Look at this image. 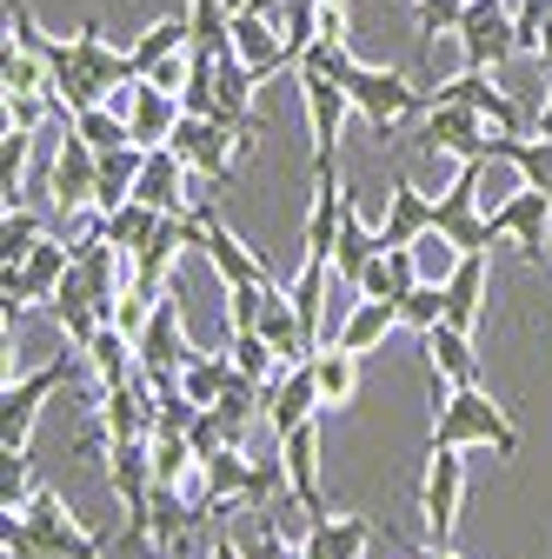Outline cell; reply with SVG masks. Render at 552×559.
<instances>
[{
    "instance_id": "cell-1",
    "label": "cell",
    "mask_w": 552,
    "mask_h": 559,
    "mask_svg": "<svg viewBox=\"0 0 552 559\" xmlns=\"http://www.w3.org/2000/svg\"><path fill=\"white\" fill-rule=\"evenodd\" d=\"M0 539H8V559H107L100 539L74 520V507H60L53 486H34V500L8 513Z\"/></svg>"
},
{
    "instance_id": "cell-2",
    "label": "cell",
    "mask_w": 552,
    "mask_h": 559,
    "mask_svg": "<svg viewBox=\"0 0 552 559\" xmlns=\"http://www.w3.org/2000/svg\"><path fill=\"white\" fill-rule=\"evenodd\" d=\"M433 447H493L500 460L519 453V427L487 386H446L433 380Z\"/></svg>"
},
{
    "instance_id": "cell-3",
    "label": "cell",
    "mask_w": 552,
    "mask_h": 559,
    "mask_svg": "<svg viewBox=\"0 0 552 559\" xmlns=\"http://www.w3.org/2000/svg\"><path fill=\"white\" fill-rule=\"evenodd\" d=\"M200 479H206V507H227V500H240V507H273L287 493V466H280V453L273 460H247L240 447H220L214 460L200 466Z\"/></svg>"
},
{
    "instance_id": "cell-4",
    "label": "cell",
    "mask_w": 552,
    "mask_h": 559,
    "mask_svg": "<svg viewBox=\"0 0 552 559\" xmlns=\"http://www.w3.org/2000/svg\"><path fill=\"white\" fill-rule=\"evenodd\" d=\"M74 354H81V346H74ZM74 354H60V360H47V367H34V373L0 386V453H27V433H34L40 406L74 380Z\"/></svg>"
},
{
    "instance_id": "cell-5",
    "label": "cell",
    "mask_w": 552,
    "mask_h": 559,
    "mask_svg": "<svg viewBox=\"0 0 552 559\" xmlns=\"http://www.w3.org/2000/svg\"><path fill=\"white\" fill-rule=\"evenodd\" d=\"M347 94H353V114H360L380 140H386L406 114H420V107H427V94L412 87L406 74H393V67H367V60L347 74Z\"/></svg>"
},
{
    "instance_id": "cell-6",
    "label": "cell",
    "mask_w": 552,
    "mask_h": 559,
    "mask_svg": "<svg viewBox=\"0 0 552 559\" xmlns=\"http://www.w3.org/2000/svg\"><path fill=\"white\" fill-rule=\"evenodd\" d=\"M459 53L466 67H506L519 53V27H513V0H466L459 14Z\"/></svg>"
},
{
    "instance_id": "cell-7",
    "label": "cell",
    "mask_w": 552,
    "mask_h": 559,
    "mask_svg": "<svg viewBox=\"0 0 552 559\" xmlns=\"http://www.w3.org/2000/svg\"><path fill=\"white\" fill-rule=\"evenodd\" d=\"M227 120H214V114H180V127H173V140H167V147L206 180V187H233L240 180V160L227 154Z\"/></svg>"
},
{
    "instance_id": "cell-8",
    "label": "cell",
    "mask_w": 552,
    "mask_h": 559,
    "mask_svg": "<svg viewBox=\"0 0 552 559\" xmlns=\"http://www.w3.org/2000/svg\"><path fill=\"white\" fill-rule=\"evenodd\" d=\"M133 354H141V373L147 380H160V373H180L200 346L187 340V326H180V280L154 300V313H147V326H141V340H133Z\"/></svg>"
},
{
    "instance_id": "cell-9",
    "label": "cell",
    "mask_w": 552,
    "mask_h": 559,
    "mask_svg": "<svg viewBox=\"0 0 552 559\" xmlns=\"http://www.w3.org/2000/svg\"><path fill=\"white\" fill-rule=\"evenodd\" d=\"M233 53L253 67L260 81H273V74H293L287 27L273 21V0H240V8H233Z\"/></svg>"
},
{
    "instance_id": "cell-10",
    "label": "cell",
    "mask_w": 552,
    "mask_h": 559,
    "mask_svg": "<svg viewBox=\"0 0 552 559\" xmlns=\"http://www.w3.org/2000/svg\"><path fill=\"white\" fill-rule=\"evenodd\" d=\"M293 81H300V100H307V133H313V174H333V154H339V133H347L353 94H347V81H326V74H293Z\"/></svg>"
},
{
    "instance_id": "cell-11",
    "label": "cell",
    "mask_w": 552,
    "mask_h": 559,
    "mask_svg": "<svg viewBox=\"0 0 552 559\" xmlns=\"http://www.w3.org/2000/svg\"><path fill=\"white\" fill-rule=\"evenodd\" d=\"M420 147H427V154H453V160H487L493 127H487V114H479V107L433 100L427 120H420Z\"/></svg>"
},
{
    "instance_id": "cell-12",
    "label": "cell",
    "mask_w": 552,
    "mask_h": 559,
    "mask_svg": "<svg viewBox=\"0 0 552 559\" xmlns=\"http://www.w3.org/2000/svg\"><path fill=\"white\" fill-rule=\"evenodd\" d=\"M60 133L67 140H60V154H53L47 193H53L60 214H81V206H94V193H100V147H94L87 133H74V120H67Z\"/></svg>"
},
{
    "instance_id": "cell-13",
    "label": "cell",
    "mask_w": 552,
    "mask_h": 559,
    "mask_svg": "<svg viewBox=\"0 0 552 559\" xmlns=\"http://www.w3.org/2000/svg\"><path fill=\"white\" fill-rule=\"evenodd\" d=\"M459 500H466V460H459V447H433V466H427V486H420V526H427V539L453 546Z\"/></svg>"
},
{
    "instance_id": "cell-14",
    "label": "cell",
    "mask_w": 552,
    "mask_h": 559,
    "mask_svg": "<svg viewBox=\"0 0 552 559\" xmlns=\"http://www.w3.org/2000/svg\"><path fill=\"white\" fill-rule=\"evenodd\" d=\"M487 214L500 221V234H506L532 266L552 253V193H545V187H526V180H519L500 206H487Z\"/></svg>"
},
{
    "instance_id": "cell-15",
    "label": "cell",
    "mask_w": 552,
    "mask_h": 559,
    "mask_svg": "<svg viewBox=\"0 0 552 559\" xmlns=\"http://www.w3.org/2000/svg\"><path fill=\"white\" fill-rule=\"evenodd\" d=\"M193 206H200V200H193ZM200 221H206L200 253H206V266L220 273V287H260V280H273V266H266L247 240H233V234H227V221L214 214V206H200Z\"/></svg>"
},
{
    "instance_id": "cell-16",
    "label": "cell",
    "mask_w": 552,
    "mask_h": 559,
    "mask_svg": "<svg viewBox=\"0 0 552 559\" xmlns=\"http://www.w3.org/2000/svg\"><path fill=\"white\" fill-rule=\"evenodd\" d=\"M193 167L173 154V147H147V167H141V180H133V200H147L154 214H187L193 206Z\"/></svg>"
},
{
    "instance_id": "cell-17",
    "label": "cell",
    "mask_w": 552,
    "mask_h": 559,
    "mask_svg": "<svg viewBox=\"0 0 552 559\" xmlns=\"http://www.w3.org/2000/svg\"><path fill=\"white\" fill-rule=\"evenodd\" d=\"M100 433L107 440H154V386L133 373L120 386H100Z\"/></svg>"
},
{
    "instance_id": "cell-18",
    "label": "cell",
    "mask_w": 552,
    "mask_h": 559,
    "mask_svg": "<svg viewBox=\"0 0 552 559\" xmlns=\"http://www.w3.org/2000/svg\"><path fill=\"white\" fill-rule=\"evenodd\" d=\"M320 380H313V360H300V367H280V380L266 386V427H273V440L280 433H293L300 419H320Z\"/></svg>"
},
{
    "instance_id": "cell-19",
    "label": "cell",
    "mask_w": 552,
    "mask_h": 559,
    "mask_svg": "<svg viewBox=\"0 0 552 559\" xmlns=\"http://www.w3.org/2000/svg\"><path fill=\"white\" fill-rule=\"evenodd\" d=\"M280 466H287L293 500H307V513L320 520L326 513V493H320V419H300L293 433H280Z\"/></svg>"
},
{
    "instance_id": "cell-20",
    "label": "cell",
    "mask_w": 552,
    "mask_h": 559,
    "mask_svg": "<svg viewBox=\"0 0 552 559\" xmlns=\"http://www.w3.org/2000/svg\"><path fill=\"white\" fill-rule=\"evenodd\" d=\"M373 533H380V526H373L367 513H320L300 546H307V559H367Z\"/></svg>"
},
{
    "instance_id": "cell-21",
    "label": "cell",
    "mask_w": 552,
    "mask_h": 559,
    "mask_svg": "<svg viewBox=\"0 0 552 559\" xmlns=\"http://www.w3.org/2000/svg\"><path fill=\"white\" fill-rule=\"evenodd\" d=\"M427 227H433V193H427V187H412V180L399 174V180H393V193H386L380 240H386V247H412Z\"/></svg>"
},
{
    "instance_id": "cell-22",
    "label": "cell",
    "mask_w": 552,
    "mask_h": 559,
    "mask_svg": "<svg viewBox=\"0 0 552 559\" xmlns=\"http://www.w3.org/2000/svg\"><path fill=\"white\" fill-rule=\"evenodd\" d=\"M180 94H167V87H154V81H141L133 87V114H127V133L141 140V147H167L173 140V127H180Z\"/></svg>"
},
{
    "instance_id": "cell-23",
    "label": "cell",
    "mask_w": 552,
    "mask_h": 559,
    "mask_svg": "<svg viewBox=\"0 0 552 559\" xmlns=\"http://www.w3.org/2000/svg\"><path fill=\"white\" fill-rule=\"evenodd\" d=\"M412 287H420V260H412V247H380L373 260H367V273H360V287L353 294H367V300H406Z\"/></svg>"
},
{
    "instance_id": "cell-24",
    "label": "cell",
    "mask_w": 552,
    "mask_h": 559,
    "mask_svg": "<svg viewBox=\"0 0 552 559\" xmlns=\"http://www.w3.org/2000/svg\"><path fill=\"white\" fill-rule=\"evenodd\" d=\"M427 360H433V380H446V386H479V354H472V333H466V326L440 320V326L427 333Z\"/></svg>"
},
{
    "instance_id": "cell-25",
    "label": "cell",
    "mask_w": 552,
    "mask_h": 559,
    "mask_svg": "<svg viewBox=\"0 0 552 559\" xmlns=\"http://www.w3.org/2000/svg\"><path fill=\"white\" fill-rule=\"evenodd\" d=\"M386 240H380V227H367L360 221V200L347 193V214H339V240H333V273L347 280V287H360V273H367V260L380 253Z\"/></svg>"
},
{
    "instance_id": "cell-26",
    "label": "cell",
    "mask_w": 552,
    "mask_h": 559,
    "mask_svg": "<svg viewBox=\"0 0 552 559\" xmlns=\"http://www.w3.org/2000/svg\"><path fill=\"white\" fill-rule=\"evenodd\" d=\"M399 326V307L393 300H353L347 307V320H339V333H333V346H347V354H373V346H386V333Z\"/></svg>"
},
{
    "instance_id": "cell-27",
    "label": "cell",
    "mask_w": 552,
    "mask_h": 559,
    "mask_svg": "<svg viewBox=\"0 0 552 559\" xmlns=\"http://www.w3.org/2000/svg\"><path fill=\"white\" fill-rule=\"evenodd\" d=\"M81 360L94 367V380L100 386H120V380H133V373H141V354H133V333H120L113 320L81 346Z\"/></svg>"
},
{
    "instance_id": "cell-28",
    "label": "cell",
    "mask_w": 552,
    "mask_h": 559,
    "mask_svg": "<svg viewBox=\"0 0 552 559\" xmlns=\"http://www.w3.org/2000/svg\"><path fill=\"white\" fill-rule=\"evenodd\" d=\"M479 313H487V253H466L446 280V320L453 326H479Z\"/></svg>"
},
{
    "instance_id": "cell-29",
    "label": "cell",
    "mask_w": 552,
    "mask_h": 559,
    "mask_svg": "<svg viewBox=\"0 0 552 559\" xmlns=\"http://www.w3.org/2000/svg\"><path fill=\"white\" fill-rule=\"evenodd\" d=\"M193 47V21H187V8H173V14H160L141 40H133L127 53H133V74H154L160 60H173V53H187Z\"/></svg>"
},
{
    "instance_id": "cell-30",
    "label": "cell",
    "mask_w": 552,
    "mask_h": 559,
    "mask_svg": "<svg viewBox=\"0 0 552 559\" xmlns=\"http://www.w3.org/2000/svg\"><path fill=\"white\" fill-rule=\"evenodd\" d=\"M360 360L367 354H347V346H320L313 354V380H320V400L326 406H353V393H360Z\"/></svg>"
},
{
    "instance_id": "cell-31",
    "label": "cell",
    "mask_w": 552,
    "mask_h": 559,
    "mask_svg": "<svg viewBox=\"0 0 552 559\" xmlns=\"http://www.w3.org/2000/svg\"><path fill=\"white\" fill-rule=\"evenodd\" d=\"M227 360H233V373H247V380H260V386H273L280 380V346H273L266 333H227Z\"/></svg>"
},
{
    "instance_id": "cell-32",
    "label": "cell",
    "mask_w": 552,
    "mask_h": 559,
    "mask_svg": "<svg viewBox=\"0 0 552 559\" xmlns=\"http://www.w3.org/2000/svg\"><path fill=\"white\" fill-rule=\"evenodd\" d=\"M227 380H233V360H227V346H220V354H193V360L180 367V393H187V400H200V406H220Z\"/></svg>"
},
{
    "instance_id": "cell-33",
    "label": "cell",
    "mask_w": 552,
    "mask_h": 559,
    "mask_svg": "<svg viewBox=\"0 0 552 559\" xmlns=\"http://www.w3.org/2000/svg\"><path fill=\"white\" fill-rule=\"evenodd\" d=\"M187 21H193V47L233 53V8L227 0H187Z\"/></svg>"
},
{
    "instance_id": "cell-34",
    "label": "cell",
    "mask_w": 552,
    "mask_h": 559,
    "mask_svg": "<svg viewBox=\"0 0 552 559\" xmlns=\"http://www.w3.org/2000/svg\"><path fill=\"white\" fill-rule=\"evenodd\" d=\"M40 240H47V221L34 214V206H27V200H21V206H8V221H0V260L21 266Z\"/></svg>"
},
{
    "instance_id": "cell-35",
    "label": "cell",
    "mask_w": 552,
    "mask_h": 559,
    "mask_svg": "<svg viewBox=\"0 0 552 559\" xmlns=\"http://www.w3.org/2000/svg\"><path fill=\"white\" fill-rule=\"evenodd\" d=\"M160 227V214H154V206L147 200H127V206H113V214H100V234L113 240V247H147V234Z\"/></svg>"
},
{
    "instance_id": "cell-36",
    "label": "cell",
    "mask_w": 552,
    "mask_h": 559,
    "mask_svg": "<svg viewBox=\"0 0 552 559\" xmlns=\"http://www.w3.org/2000/svg\"><path fill=\"white\" fill-rule=\"evenodd\" d=\"M27 154H34V133H27V127H8V133H0V200H8V206L27 200V193H21Z\"/></svg>"
},
{
    "instance_id": "cell-37",
    "label": "cell",
    "mask_w": 552,
    "mask_h": 559,
    "mask_svg": "<svg viewBox=\"0 0 552 559\" xmlns=\"http://www.w3.org/2000/svg\"><path fill=\"white\" fill-rule=\"evenodd\" d=\"M412 260H420V280H433V287H446V280H453V266H459L466 253L453 247V234H440V227H427L420 240H412Z\"/></svg>"
},
{
    "instance_id": "cell-38",
    "label": "cell",
    "mask_w": 552,
    "mask_h": 559,
    "mask_svg": "<svg viewBox=\"0 0 552 559\" xmlns=\"http://www.w3.org/2000/svg\"><path fill=\"white\" fill-rule=\"evenodd\" d=\"M440 320H446V287H433V280H420V287H412V294L399 300V326H412V333L427 340V333H433Z\"/></svg>"
},
{
    "instance_id": "cell-39",
    "label": "cell",
    "mask_w": 552,
    "mask_h": 559,
    "mask_svg": "<svg viewBox=\"0 0 552 559\" xmlns=\"http://www.w3.org/2000/svg\"><path fill=\"white\" fill-rule=\"evenodd\" d=\"M353 40H313L307 53H300V67H293V74H326V81H347L353 74Z\"/></svg>"
},
{
    "instance_id": "cell-40",
    "label": "cell",
    "mask_w": 552,
    "mask_h": 559,
    "mask_svg": "<svg viewBox=\"0 0 552 559\" xmlns=\"http://www.w3.org/2000/svg\"><path fill=\"white\" fill-rule=\"evenodd\" d=\"M74 133H87V140H94L100 154H107V147H127V140H133V133H127V120H120V114H113L107 100L81 107V114H74Z\"/></svg>"
},
{
    "instance_id": "cell-41",
    "label": "cell",
    "mask_w": 552,
    "mask_h": 559,
    "mask_svg": "<svg viewBox=\"0 0 552 559\" xmlns=\"http://www.w3.org/2000/svg\"><path fill=\"white\" fill-rule=\"evenodd\" d=\"M280 27H287V53H293V67H300V53L320 40V0H287V8H280Z\"/></svg>"
},
{
    "instance_id": "cell-42",
    "label": "cell",
    "mask_w": 552,
    "mask_h": 559,
    "mask_svg": "<svg viewBox=\"0 0 552 559\" xmlns=\"http://www.w3.org/2000/svg\"><path fill=\"white\" fill-rule=\"evenodd\" d=\"M273 287H280V280H260V287H227V333H253Z\"/></svg>"
},
{
    "instance_id": "cell-43",
    "label": "cell",
    "mask_w": 552,
    "mask_h": 559,
    "mask_svg": "<svg viewBox=\"0 0 552 559\" xmlns=\"http://www.w3.org/2000/svg\"><path fill=\"white\" fill-rule=\"evenodd\" d=\"M34 500V479H27V453H0V513H21Z\"/></svg>"
},
{
    "instance_id": "cell-44",
    "label": "cell",
    "mask_w": 552,
    "mask_h": 559,
    "mask_svg": "<svg viewBox=\"0 0 552 559\" xmlns=\"http://www.w3.org/2000/svg\"><path fill=\"white\" fill-rule=\"evenodd\" d=\"M412 14H420V34L427 40H440V34H459L466 0H412Z\"/></svg>"
},
{
    "instance_id": "cell-45",
    "label": "cell",
    "mask_w": 552,
    "mask_h": 559,
    "mask_svg": "<svg viewBox=\"0 0 552 559\" xmlns=\"http://www.w3.org/2000/svg\"><path fill=\"white\" fill-rule=\"evenodd\" d=\"M320 40H353V14H347V0H320Z\"/></svg>"
},
{
    "instance_id": "cell-46",
    "label": "cell",
    "mask_w": 552,
    "mask_h": 559,
    "mask_svg": "<svg viewBox=\"0 0 552 559\" xmlns=\"http://www.w3.org/2000/svg\"><path fill=\"white\" fill-rule=\"evenodd\" d=\"M206 559H253V552H240L227 533H214V539H206Z\"/></svg>"
},
{
    "instance_id": "cell-47",
    "label": "cell",
    "mask_w": 552,
    "mask_h": 559,
    "mask_svg": "<svg viewBox=\"0 0 552 559\" xmlns=\"http://www.w3.org/2000/svg\"><path fill=\"white\" fill-rule=\"evenodd\" d=\"M406 559H459V552L440 546V539H427V546H412V539H406Z\"/></svg>"
},
{
    "instance_id": "cell-48",
    "label": "cell",
    "mask_w": 552,
    "mask_h": 559,
    "mask_svg": "<svg viewBox=\"0 0 552 559\" xmlns=\"http://www.w3.org/2000/svg\"><path fill=\"white\" fill-rule=\"evenodd\" d=\"M539 60H545V74H552V14H545V27H539Z\"/></svg>"
},
{
    "instance_id": "cell-49",
    "label": "cell",
    "mask_w": 552,
    "mask_h": 559,
    "mask_svg": "<svg viewBox=\"0 0 552 559\" xmlns=\"http://www.w3.org/2000/svg\"><path fill=\"white\" fill-rule=\"evenodd\" d=\"M539 133L552 140V87H545V100H539Z\"/></svg>"
},
{
    "instance_id": "cell-50",
    "label": "cell",
    "mask_w": 552,
    "mask_h": 559,
    "mask_svg": "<svg viewBox=\"0 0 552 559\" xmlns=\"http://www.w3.org/2000/svg\"><path fill=\"white\" fill-rule=\"evenodd\" d=\"M147 559H173V546H147Z\"/></svg>"
}]
</instances>
